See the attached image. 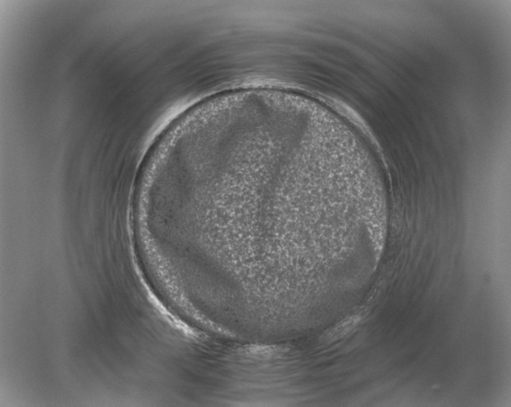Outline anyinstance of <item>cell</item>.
Segmentation results:
<instances>
[{
    "label": "cell",
    "mask_w": 511,
    "mask_h": 407,
    "mask_svg": "<svg viewBox=\"0 0 511 407\" xmlns=\"http://www.w3.org/2000/svg\"><path fill=\"white\" fill-rule=\"evenodd\" d=\"M359 319L358 317L353 316V317H351V318L345 320L344 322H341L340 325L337 326L336 328L334 329V331H332L331 339H337V338L345 335L348 331H350L351 329L353 328L354 326L357 325V322H359Z\"/></svg>",
    "instance_id": "cell-1"
}]
</instances>
